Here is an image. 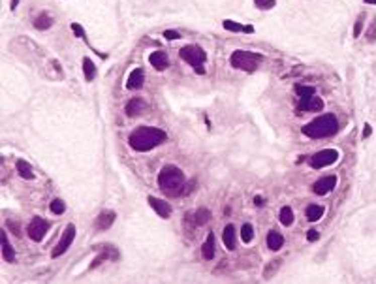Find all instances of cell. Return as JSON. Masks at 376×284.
<instances>
[{
    "instance_id": "18",
    "label": "cell",
    "mask_w": 376,
    "mask_h": 284,
    "mask_svg": "<svg viewBox=\"0 0 376 284\" xmlns=\"http://www.w3.org/2000/svg\"><path fill=\"white\" fill-rule=\"evenodd\" d=\"M2 258H4L6 262H14L15 260V250H14V247H12L10 239H8L6 230L2 232Z\"/></svg>"
},
{
    "instance_id": "17",
    "label": "cell",
    "mask_w": 376,
    "mask_h": 284,
    "mask_svg": "<svg viewBox=\"0 0 376 284\" xmlns=\"http://www.w3.org/2000/svg\"><path fill=\"white\" fill-rule=\"evenodd\" d=\"M149 62H151V66H153L155 70L162 72V70H166V68L170 66V58H168V55H166L164 51H155V53H151Z\"/></svg>"
},
{
    "instance_id": "42",
    "label": "cell",
    "mask_w": 376,
    "mask_h": 284,
    "mask_svg": "<svg viewBox=\"0 0 376 284\" xmlns=\"http://www.w3.org/2000/svg\"><path fill=\"white\" fill-rule=\"evenodd\" d=\"M367 4H376V0H365Z\"/></svg>"
},
{
    "instance_id": "24",
    "label": "cell",
    "mask_w": 376,
    "mask_h": 284,
    "mask_svg": "<svg viewBox=\"0 0 376 284\" xmlns=\"http://www.w3.org/2000/svg\"><path fill=\"white\" fill-rule=\"evenodd\" d=\"M34 27L38 30H45V29H51L53 27V17L49 14H40L38 17L34 19Z\"/></svg>"
},
{
    "instance_id": "15",
    "label": "cell",
    "mask_w": 376,
    "mask_h": 284,
    "mask_svg": "<svg viewBox=\"0 0 376 284\" xmlns=\"http://www.w3.org/2000/svg\"><path fill=\"white\" fill-rule=\"evenodd\" d=\"M143 83H145V72H143L141 68H135V70L130 74V78H128L126 89L128 91H139L143 87Z\"/></svg>"
},
{
    "instance_id": "16",
    "label": "cell",
    "mask_w": 376,
    "mask_h": 284,
    "mask_svg": "<svg viewBox=\"0 0 376 284\" xmlns=\"http://www.w3.org/2000/svg\"><path fill=\"white\" fill-rule=\"evenodd\" d=\"M222 241H224V247L228 250H235L237 247V230H235L234 224H228L222 232Z\"/></svg>"
},
{
    "instance_id": "12",
    "label": "cell",
    "mask_w": 376,
    "mask_h": 284,
    "mask_svg": "<svg viewBox=\"0 0 376 284\" xmlns=\"http://www.w3.org/2000/svg\"><path fill=\"white\" fill-rule=\"evenodd\" d=\"M147 201H149V205L155 209V213H157L158 217H162V219H170L171 213H173V209H171V205L166 201V199L149 196V198H147Z\"/></svg>"
},
{
    "instance_id": "1",
    "label": "cell",
    "mask_w": 376,
    "mask_h": 284,
    "mask_svg": "<svg viewBox=\"0 0 376 284\" xmlns=\"http://www.w3.org/2000/svg\"><path fill=\"white\" fill-rule=\"evenodd\" d=\"M166 139H168V134L164 130H160V128L139 126L130 134L128 143L137 153H145V151H151L155 149V147H158V145L166 143Z\"/></svg>"
},
{
    "instance_id": "36",
    "label": "cell",
    "mask_w": 376,
    "mask_h": 284,
    "mask_svg": "<svg viewBox=\"0 0 376 284\" xmlns=\"http://www.w3.org/2000/svg\"><path fill=\"white\" fill-rule=\"evenodd\" d=\"M164 38H166V40H179V38H181V32H175V30H164Z\"/></svg>"
},
{
    "instance_id": "39",
    "label": "cell",
    "mask_w": 376,
    "mask_h": 284,
    "mask_svg": "<svg viewBox=\"0 0 376 284\" xmlns=\"http://www.w3.org/2000/svg\"><path fill=\"white\" fill-rule=\"evenodd\" d=\"M370 132H372V128H370L369 124H365V130H363V137H369Z\"/></svg>"
},
{
    "instance_id": "25",
    "label": "cell",
    "mask_w": 376,
    "mask_h": 284,
    "mask_svg": "<svg viewBox=\"0 0 376 284\" xmlns=\"http://www.w3.org/2000/svg\"><path fill=\"white\" fill-rule=\"evenodd\" d=\"M107 258H109V260H117V258H119V252H117L115 249H111V247H109V249L104 250V252H102V254H100L93 263H91V267H93V269H94V267H98L100 263L104 262V260H107Z\"/></svg>"
},
{
    "instance_id": "5",
    "label": "cell",
    "mask_w": 376,
    "mask_h": 284,
    "mask_svg": "<svg viewBox=\"0 0 376 284\" xmlns=\"http://www.w3.org/2000/svg\"><path fill=\"white\" fill-rule=\"evenodd\" d=\"M179 57L183 58L188 66H192L199 76L205 74L207 53L203 51V47H199V45H186V47H183V49L179 51Z\"/></svg>"
},
{
    "instance_id": "7",
    "label": "cell",
    "mask_w": 376,
    "mask_h": 284,
    "mask_svg": "<svg viewBox=\"0 0 376 284\" xmlns=\"http://www.w3.org/2000/svg\"><path fill=\"white\" fill-rule=\"evenodd\" d=\"M73 239H76V226H73V224H68L66 230H64L62 237H60V241L55 245V249L51 250V258H58L60 254H64L66 250L70 249V245L73 243Z\"/></svg>"
},
{
    "instance_id": "6",
    "label": "cell",
    "mask_w": 376,
    "mask_h": 284,
    "mask_svg": "<svg viewBox=\"0 0 376 284\" xmlns=\"http://www.w3.org/2000/svg\"><path fill=\"white\" fill-rule=\"evenodd\" d=\"M337 160H339V151L337 149H322L311 158V168L320 170V168L331 166V164H335Z\"/></svg>"
},
{
    "instance_id": "37",
    "label": "cell",
    "mask_w": 376,
    "mask_h": 284,
    "mask_svg": "<svg viewBox=\"0 0 376 284\" xmlns=\"http://www.w3.org/2000/svg\"><path fill=\"white\" fill-rule=\"evenodd\" d=\"M318 237H320V234L316 230H309V232H307V239H309V241H316Z\"/></svg>"
},
{
    "instance_id": "30",
    "label": "cell",
    "mask_w": 376,
    "mask_h": 284,
    "mask_svg": "<svg viewBox=\"0 0 376 284\" xmlns=\"http://www.w3.org/2000/svg\"><path fill=\"white\" fill-rule=\"evenodd\" d=\"M295 93H297L299 98H311V96H314L316 89H314V87H307V85H295Z\"/></svg>"
},
{
    "instance_id": "33",
    "label": "cell",
    "mask_w": 376,
    "mask_h": 284,
    "mask_svg": "<svg viewBox=\"0 0 376 284\" xmlns=\"http://www.w3.org/2000/svg\"><path fill=\"white\" fill-rule=\"evenodd\" d=\"M71 30H73V34L78 36V38H83V40L87 42L85 30H83V27H81V25H78V23H71Z\"/></svg>"
},
{
    "instance_id": "10",
    "label": "cell",
    "mask_w": 376,
    "mask_h": 284,
    "mask_svg": "<svg viewBox=\"0 0 376 284\" xmlns=\"http://www.w3.org/2000/svg\"><path fill=\"white\" fill-rule=\"evenodd\" d=\"M147 111H149V104L143 98H132L126 104V107H124V113H126L128 117H132V119L141 117V115H145Z\"/></svg>"
},
{
    "instance_id": "20",
    "label": "cell",
    "mask_w": 376,
    "mask_h": 284,
    "mask_svg": "<svg viewBox=\"0 0 376 284\" xmlns=\"http://www.w3.org/2000/svg\"><path fill=\"white\" fill-rule=\"evenodd\" d=\"M267 247H269V250H280L284 247V237L282 234H278V232H275V230H271L269 234H267Z\"/></svg>"
},
{
    "instance_id": "38",
    "label": "cell",
    "mask_w": 376,
    "mask_h": 284,
    "mask_svg": "<svg viewBox=\"0 0 376 284\" xmlns=\"http://www.w3.org/2000/svg\"><path fill=\"white\" fill-rule=\"evenodd\" d=\"M8 226L12 228V232H14L15 235H19V226H17V224H14V222H8Z\"/></svg>"
},
{
    "instance_id": "21",
    "label": "cell",
    "mask_w": 376,
    "mask_h": 284,
    "mask_svg": "<svg viewBox=\"0 0 376 284\" xmlns=\"http://www.w3.org/2000/svg\"><path fill=\"white\" fill-rule=\"evenodd\" d=\"M201 256H203V260H213V256H214V235H213V232L207 234L205 243H203V247H201Z\"/></svg>"
},
{
    "instance_id": "27",
    "label": "cell",
    "mask_w": 376,
    "mask_h": 284,
    "mask_svg": "<svg viewBox=\"0 0 376 284\" xmlns=\"http://www.w3.org/2000/svg\"><path fill=\"white\" fill-rule=\"evenodd\" d=\"M83 74H85L87 81H93V79L96 78V64L89 57L83 58Z\"/></svg>"
},
{
    "instance_id": "41",
    "label": "cell",
    "mask_w": 376,
    "mask_h": 284,
    "mask_svg": "<svg viewBox=\"0 0 376 284\" xmlns=\"http://www.w3.org/2000/svg\"><path fill=\"white\" fill-rule=\"evenodd\" d=\"M254 203H256V205H263V199L262 198H256Z\"/></svg>"
},
{
    "instance_id": "22",
    "label": "cell",
    "mask_w": 376,
    "mask_h": 284,
    "mask_svg": "<svg viewBox=\"0 0 376 284\" xmlns=\"http://www.w3.org/2000/svg\"><path fill=\"white\" fill-rule=\"evenodd\" d=\"M15 170H17V173H19L23 179H27V181L34 179V171H32V166H30L27 160H17V162H15Z\"/></svg>"
},
{
    "instance_id": "40",
    "label": "cell",
    "mask_w": 376,
    "mask_h": 284,
    "mask_svg": "<svg viewBox=\"0 0 376 284\" xmlns=\"http://www.w3.org/2000/svg\"><path fill=\"white\" fill-rule=\"evenodd\" d=\"M17 6H19V0H12V4H10V8H12V10H15Z\"/></svg>"
},
{
    "instance_id": "19",
    "label": "cell",
    "mask_w": 376,
    "mask_h": 284,
    "mask_svg": "<svg viewBox=\"0 0 376 284\" xmlns=\"http://www.w3.org/2000/svg\"><path fill=\"white\" fill-rule=\"evenodd\" d=\"M222 27L230 32H245V34H252L254 32V27L252 25H241V23H235V21H224Z\"/></svg>"
},
{
    "instance_id": "32",
    "label": "cell",
    "mask_w": 376,
    "mask_h": 284,
    "mask_svg": "<svg viewBox=\"0 0 376 284\" xmlns=\"http://www.w3.org/2000/svg\"><path fill=\"white\" fill-rule=\"evenodd\" d=\"M275 0H254V6L258 8V10H271V8H275Z\"/></svg>"
},
{
    "instance_id": "34",
    "label": "cell",
    "mask_w": 376,
    "mask_h": 284,
    "mask_svg": "<svg viewBox=\"0 0 376 284\" xmlns=\"http://www.w3.org/2000/svg\"><path fill=\"white\" fill-rule=\"evenodd\" d=\"M361 29H363V15H359L357 21H355V27H354V38H359Z\"/></svg>"
},
{
    "instance_id": "8",
    "label": "cell",
    "mask_w": 376,
    "mask_h": 284,
    "mask_svg": "<svg viewBox=\"0 0 376 284\" xmlns=\"http://www.w3.org/2000/svg\"><path fill=\"white\" fill-rule=\"evenodd\" d=\"M47 230H49V222L43 221L42 217H34V219L30 221L29 228H27V234H29V237L32 241L40 243L43 237H45Z\"/></svg>"
},
{
    "instance_id": "35",
    "label": "cell",
    "mask_w": 376,
    "mask_h": 284,
    "mask_svg": "<svg viewBox=\"0 0 376 284\" xmlns=\"http://www.w3.org/2000/svg\"><path fill=\"white\" fill-rule=\"evenodd\" d=\"M374 38H376V19L370 23L369 32H367V42H374Z\"/></svg>"
},
{
    "instance_id": "31",
    "label": "cell",
    "mask_w": 376,
    "mask_h": 284,
    "mask_svg": "<svg viewBox=\"0 0 376 284\" xmlns=\"http://www.w3.org/2000/svg\"><path fill=\"white\" fill-rule=\"evenodd\" d=\"M49 209H51V213H53V215H62L64 211H66V203H64L60 198H55L49 203Z\"/></svg>"
},
{
    "instance_id": "4",
    "label": "cell",
    "mask_w": 376,
    "mask_h": 284,
    "mask_svg": "<svg viewBox=\"0 0 376 284\" xmlns=\"http://www.w3.org/2000/svg\"><path fill=\"white\" fill-rule=\"evenodd\" d=\"M262 60H263V57L260 53H252V51H245V49L234 51L232 57H230L232 66L243 72H254L256 68L260 66Z\"/></svg>"
},
{
    "instance_id": "9",
    "label": "cell",
    "mask_w": 376,
    "mask_h": 284,
    "mask_svg": "<svg viewBox=\"0 0 376 284\" xmlns=\"http://www.w3.org/2000/svg\"><path fill=\"white\" fill-rule=\"evenodd\" d=\"M209 221H211V211H209L207 207H199L196 211H188L185 217L186 226H190V228L205 226Z\"/></svg>"
},
{
    "instance_id": "28",
    "label": "cell",
    "mask_w": 376,
    "mask_h": 284,
    "mask_svg": "<svg viewBox=\"0 0 376 284\" xmlns=\"http://www.w3.org/2000/svg\"><path fill=\"white\" fill-rule=\"evenodd\" d=\"M280 224L282 226H291L293 224V211H291V207H282L280 209Z\"/></svg>"
},
{
    "instance_id": "26",
    "label": "cell",
    "mask_w": 376,
    "mask_h": 284,
    "mask_svg": "<svg viewBox=\"0 0 376 284\" xmlns=\"http://www.w3.org/2000/svg\"><path fill=\"white\" fill-rule=\"evenodd\" d=\"M280 265H282V260L280 258H275L273 262H269L267 265H265V269H263V278H271L277 275V271L280 269Z\"/></svg>"
},
{
    "instance_id": "11",
    "label": "cell",
    "mask_w": 376,
    "mask_h": 284,
    "mask_svg": "<svg viewBox=\"0 0 376 284\" xmlns=\"http://www.w3.org/2000/svg\"><path fill=\"white\" fill-rule=\"evenodd\" d=\"M335 185H337V177L335 175H327V177H322L314 183L313 192L318 194V196H326V194H329V192L333 190Z\"/></svg>"
},
{
    "instance_id": "14",
    "label": "cell",
    "mask_w": 376,
    "mask_h": 284,
    "mask_svg": "<svg viewBox=\"0 0 376 284\" xmlns=\"http://www.w3.org/2000/svg\"><path fill=\"white\" fill-rule=\"evenodd\" d=\"M115 219H117V215H115L113 211H102V213L98 215V219L94 221V226H96V230H100V232L109 230V228L113 226Z\"/></svg>"
},
{
    "instance_id": "13",
    "label": "cell",
    "mask_w": 376,
    "mask_h": 284,
    "mask_svg": "<svg viewBox=\"0 0 376 284\" xmlns=\"http://www.w3.org/2000/svg\"><path fill=\"white\" fill-rule=\"evenodd\" d=\"M297 107L301 111H320V109H324V100L318 98L316 94L311 98H299Z\"/></svg>"
},
{
    "instance_id": "23",
    "label": "cell",
    "mask_w": 376,
    "mask_h": 284,
    "mask_svg": "<svg viewBox=\"0 0 376 284\" xmlns=\"http://www.w3.org/2000/svg\"><path fill=\"white\" fill-rule=\"evenodd\" d=\"M324 207L322 205H316V203H313V205H309L307 207V211H305V215H307V221L309 222H316V221H320L322 217H324Z\"/></svg>"
},
{
    "instance_id": "2",
    "label": "cell",
    "mask_w": 376,
    "mask_h": 284,
    "mask_svg": "<svg viewBox=\"0 0 376 284\" xmlns=\"http://www.w3.org/2000/svg\"><path fill=\"white\" fill-rule=\"evenodd\" d=\"M158 186L168 196L186 194V177L177 166H164L158 173Z\"/></svg>"
},
{
    "instance_id": "29",
    "label": "cell",
    "mask_w": 376,
    "mask_h": 284,
    "mask_svg": "<svg viewBox=\"0 0 376 284\" xmlns=\"http://www.w3.org/2000/svg\"><path fill=\"white\" fill-rule=\"evenodd\" d=\"M241 239H243V243H247V245L254 239V228H252V224L247 222V224L241 226Z\"/></svg>"
},
{
    "instance_id": "3",
    "label": "cell",
    "mask_w": 376,
    "mask_h": 284,
    "mask_svg": "<svg viewBox=\"0 0 376 284\" xmlns=\"http://www.w3.org/2000/svg\"><path fill=\"white\" fill-rule=\"evenodd\" d=\"M339 130V121L333 113H326L316 117L314 121H311L309 124L301 128V132L311 137V139H324V137H329V135L337 134Z\"/></svg>"
}]
</instances>
